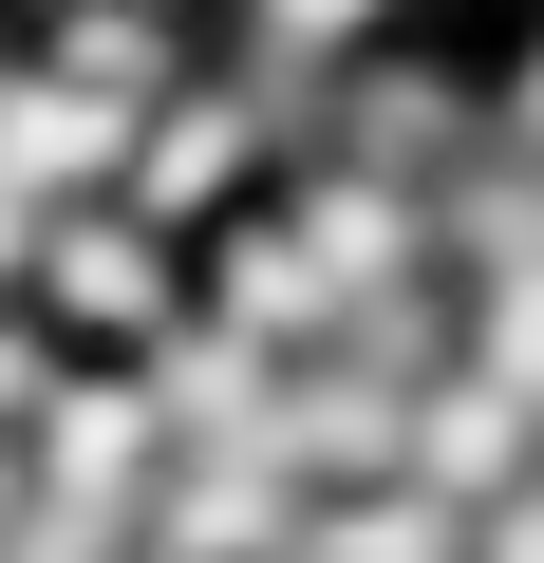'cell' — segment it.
<instances>
[{
  "instance_id": "6da1fadb",
  "label": "cell",
  "mask_w": 544,
  "mask_h": 563,
  "mask_svg": "<svg viewBox=\"0 0 544 563\" xmlns=\"http://www.w3.org/2000/svg\"><path fill=\"white\" fill-rule=\"evenodd\" d=\"M244 38H263V57H338V76H357V57L395 38V0H244Z\"/></svg>"
}]
</instances>
